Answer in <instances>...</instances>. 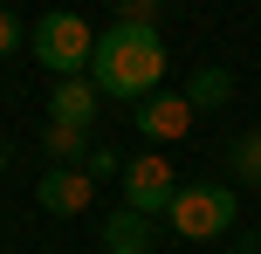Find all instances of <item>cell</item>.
Segmentation results:
<instances>
[{
	"label": "cell",
	"mask_w": 261,
	"mask_h": 254,
	"mask_svg": "<svg viewBox=\"0 0 261 254\" xmlns=\"http://www.w3.org/2000/svg\"><path fill=\"white\" fill-rule=\"evenodd\" d=\"M90 82H96L103 96H117V103L151 96L158 82H165V41H158V27H130V21H117L110 35H96Z\"/></svg>",
	"instance_id": "obj_1"
},
{
	"label": "cell",
	"mask_w": 261,
	"mask_h": 254,
	"mask_svg": "<svg viewBox=\"0 0 261 254\" xmlns=\"http://www.w3.org/2000/svg\"><path fill=\"white\" fill-rule=\"evenodd\" d=\"M28 41H35V62H41V69H55V76H83V69H90V55H96L90 21H83V14H69V7L41 14Z\"/></svg>",
	"instance_id": "obj_2"
},
{
	"label": "cell",
	"mask_w": 261,
	"mask_h": 254,
	"mask_svg": "<svg viewBox=\"0 0 261 254\" xmlns=\"http://www.w3.org/2000/svg\"><path fill=\"white\" fill-rule=\"evenodd\" d=\"M165 220H172L179 241H213V234H227L241 220V206H234L227 186H179L172 206H165Z\"/></svg>",
	"instance_id": "obj_3"
},
{
	"label": "cell",
	"mask_w": 261,
	"mask_h": 254,
	"mask_svg": "<svg viewBox=\"0 0 261 254\" xmlns=\"http://www.w3.org/2000/svg\"><path fill=\"white\" fill-rule=\"evenodd\" d=\"M172 192H179V165H172V158H165L158 145L144 151V158H130V165H124V206H138V213L165 220Z\"/></svg>",
	"instance_id": "obj_4"
},
{
	"label": "cell",
	"mask_w": 261,
	"mask_h": 254,
	"mask_svg": "<svg viewBox=\"0 0 261 254\" xmlns=\"http://www.w3.org/2000/svg\"><path fill=\"white\" fill-rule=\"evenodd\" d=\"M130 124H138L144 145H179V137L193 131V103H186V96H172V90H151V96H138Z\"/></svg>",
	"instance_id": "obj_5"
},
{
	"label": "cell",
	"mask_w": 261,
	"mask_h": 254,
	"mask_svg": "<svg viewBox=\"0 0 261 254\" xmlns=\"http://www.w3.org/2000/svg\"><path fill=\"white\" fill-rule=\"evenodd\" d=\"M35 206H41V213L76 220V213H90V206H96V179L83 172V165H48L41 186H35Z\"/></svg>",
	"instance_id": "obj_6"
},
{
	"label": "cell",
	"mask_w": 261,
	"mask_h": 254,
	"mask_svg": "<svg viewBox=\"0 0 261 254\" xmlns=\"http://www.w3.org/2000/svg\"><path fill=\"white\" fill-rule=\"evenodd\" d=\"M96 96H103V90H96L90 76H62V82H55V96H48V117L90 131V124H96Z\"/></svg>",
	"instance_id": "obj_7"
},
{
	"label": "cell",
	"mask_w": 261,
	"mask_h": 254,
	"mask_svg": "<svg viewBox=\"0 0 261 254\" xmlns=\"http://www.w3.org/2000/svg\"><path fill=\"white\" fill-rule=\"evenodd\" d=\"M96 234H103V247H138V254H151V213H138V206L103 213V220H96Z\"/></svg>",
	"instance_id": "obj_8"
},
{
	"label": "cell",
	"mask_w": 261,
	"mask_h": 254,
	"mask_svg": "<svg viewBox=\"0 0 261 254\" xmlns=\"http://www.w3.org/2000/svg\"><path fill=\"white\" fill-rule=\"evenodd\" d=\"M41 151H48L55 165H83L90 158V131H83V124H41Z\"/></svg>",
	"instance_id": "obj_9"
},
{
	"label": "cell",
	"mask_w": 261,
	"mask_h": 254,
	"mask_svg": "<svg viewBox=\"0 0 261 254\" xmlns=\"http://www.w3.org/2000/svg\"><path fill=\"white\" fill-rule=\"evenodd\" d=\"M227 96H234V76H227V69H213V62H199L193 82H186V103H193V110H220Z\"/></svg>",
	"instance_id": "obj_10"
},
{
	"label": "cell",
	"mask_w": 261,
	"mask_h": 254,
	"mask_svg": "<svg viewBox=\"0 0 261 254\" xmlns=\"http://www.w3.org/2000/svg\"><path fill=\"white\" fill-rule=\"evenodd\" d=\"M227 165H234V179H241V186H261V131L234 137V151H227Z\"/></svg>",
	"instance_id": "obj_11"
},
{
	"label": "cell",
	"mask_w": 261,
	"mask_h": 254,
	"mask_svg": "<svg viewBox=\"0 0 261 254\" xmlns=\"http://www.w3.org/2000/svg\"><path fill=\"white\" fill-rule=\"evenodd\" d=\"M117 7V21H130V27H158V7L165 0H110Z\"/></svg>",
	"instance_id": "obj_12"
},
{
	"label": "cell",
	"mask_w": 261,
	"mask_h": 254,
	"mask_svg": "<svg viewBox=\"0 0 261 254\" xmlns=\"http://www.w3.org/2000/svg\"><path fill=\"white\" fill-rule=\"evenodd\" d=\"M83 172H90V179H124V158H117V151H103V145H90Z\"/></svg>",
	"instance_id": "obj_13"
},
{
	"label": "cell",
	"mask_w": 261,
	"mask_h": 254,
	"mask_svg": "<svg viewBox=\"0 0 261 254\" xmlns=\"http://www.w3.org/2000/svg\"><path fill=\"white\" fill-rule=\"evenodd\" d=\"M14 48H21V21L0 7V55H14Z\"/></svg>",
	"instance_id": "obj_14"
},
{
	"label": "cell",
	"mask_w": 261,
	"mask_h": 254,
	"mask_svg": "<svg viewBox=\"0 0 261 254\" xmlns=\"http://www.w3.org/2000/svg\"><path fill=\"white\" fill-rule=\"evenodd\" d=\"M103 254H138V247H103Z\"/></svg>",
	"instance_id": "obj_15"
},
{
	"label": "cell",
	"mask_w": 261,
	"mask_h": 254,
	"mask_svg": "<svg viewBox=\"0 0 261 254\" xmlns=\"http://www.w3.org/2000/svg\"><path fill=\"white\" fill-rule=\"evenodd\" d=\"M0 165H7V145H0Z\"/></svg>",
	"instance_id": "obj_16"
}]
</instances>
